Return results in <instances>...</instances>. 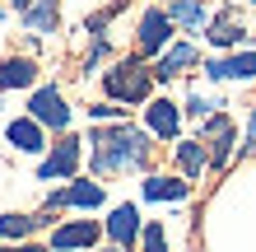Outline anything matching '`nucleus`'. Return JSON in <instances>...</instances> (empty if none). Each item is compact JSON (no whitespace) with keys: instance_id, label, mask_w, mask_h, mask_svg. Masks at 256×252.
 <instances>
[{"instance_id":"1","label":"nucleus","mask_w":256,"mask_h":252,"mask_svg":"<svg viewBox=\"0 0 256 252\" xmlns=\"http://www.w3.org/2000/svg\"><path fill=\"white\" fill-rule=\"evenodd\" d=\"M88 168L94 177H116V173H135L149 164L154 154V136L130 122H108V126H94L88 131Z\"/></svg>"},{"instance_id":"2","label":"nucleus","mask_w":256,"mask_h":252,"mask_svg":"<svg viewBox=\"0 0 256 252\" xmlns=\"http://www.w3.org/2000/svg\"><path fill=\"white\" fill-rule=\"evenodd\" d=\"M102 94H108V103H122V108L149 103V98H154V70H149L140 56L112 61L108 70H102Z\"/></svg>"},{"instance_id":"3","label":"nucleus","mask_w":256,"mask_h":252,"mask_svg":"<svg viewBox=\"0 0 256 252\" xmlns=\"http://www.w3.org/2000/svg\"><path fill=\"white\" fill-rule=\"evenodd\" d=\"M172 19H168V10L163 5H149L144 14H140V24H135V56H163L172 47Z\"/></svg>"},{"instance_id":"4","label":"nucleus","mask_w":256,"mask_h":252,"mask_svg":"<svg viewBox=\"0 0 256 252\" xmlns=\"http://www.w3.org/2000/svg\"><path fill=\"white\" fill-rule=\"evenodd\" d=\"M80 159H84V140L70 136V131H61V140L42 154L38 177H42V182H70V177L80 173Z\"/></svg>"},{"instance_id":"5","label":"nucleus","mask_w":256,"mask_h":252,"mask_svg":"<svg viewBox=\"0 0 256 252\" xmlns=\"http://www.w3.org/2000/svg\"><path fill=\"white\" fill-rule=\"evenodd\" d=\"M200 75L210 84H252L256 80V47H238V52L210 56L200 66Z\"/></svg>"},{"instance_id":"6","label":"nucleus","mask_w":256,"mask_h":252,"mask_svg":"<svg viewBox=\"0 0 256 252\" xmlns=\"http://www.w3.org/2000/svg\"><path fill=\"white\" fill-rule=\"evenodd\" d=\"M200 140H205V150H210V168H228V159L238 154V122L219 108L214 117L200 122Z\"/></svg>"},{"instance_id":"7","label":"nucleus","mask_w":256,"mask_h":252,"mask_svg":"<svg viewBox=\"0 0 256 252\" xmlns=\"http://www.w3.org/2000/svg\"><path fill=\"white\" fill-rule=\"evenodd\" d=\"M247 38H252V28H247V14L238 5L214 10V19H210V28H205V42L214 52H238V47H247Z\"/></svg>"},{"instance_id":"8","label":"nucleus","mask_w":256,"mask_h":252,"mask_svg":"<svg viewBox=\"0 0 256 252\" xmlns=\"http://www.w3.org/2000/svg\"><path fill=\"white\" fill-rule=\"evenodd\" d=\"M108 201V187L94 177H70V187L47 191V210H98Z\"/></svg>"},{"instance_id":"9","label":"nucleus","mask_w":256,"mask_h":252,"mask_svg":"<svg viewBox=\"0 0 256 252\" xmlns=\"http://www.w3.org/2000/svg\"><path fill=\"white\" fill-rule=\"evenodd\" d=\"M28 117L42 122L47 131H66L70 126V103H66V94L56 84H38L33 94H28Z\"/></svg>"},{"instance_id":"10","label":"nucleus","mask_w":256,"mask_h":252,"mask_svg":"<svg viewBox=\"0 0 256 252\" xmlns=\"http://www.w3.org/2000/svg\"><path fill=\"white\" fill-rule=\"evenodd\" d=\"M196 66H200V47H196L191 38H177L163 56H154L149 70H154V84H172V80H182L186 70H196Z\"/></svg>"},{"instance_id":"11","label":"nucleus","mask_w":256,"mask_h":252,"mask_svg":"<svg viewBox=\"0 0 256 252\" xmlns=\"http://www.w3.org/2000/svg\"><path fill=\"white\" fill-rule=\"evenodd\" d=\"M144 131H149L154 140L177 145V140H182V103H172V98H149V103H144Z\"/></svg>"},{"instance_id":"12","label":"nucleus","mask_w":256,"mask_h":252,"mask_svg":"<svg viewBox=\"0 0 256 252\" xmlns=\"http://www.w3.org/2000/svg\"><path fill=\"white\" fill-rule=\"evenodd\" d=\"M98 238H102L98 219H70V224L52 229V252H88V247H98Z\"/></svg>"},{"instance_id":"13","label":"nucleus","mask_w":256,"mask_h":252,"mask_svg":"<svg viewBox=\"0 0 256 252\" xmlns=\"http://www.w3.org/2000/svg\"><path fill=\"white\" fill-rule=\"evenodd\" d=\"M5 145L10 150H19V154H47L52 145H47V126L33 122V117H10L5 122Z\"/></svg>"},{"instance_id":"14","label":"nucleus","mask_w":256,"mask_h":252,"mask_svg":"<svg viewBox=\"0 0 256 252\" xmlns=\"http://www.w3.org/2000/svg\"><path fill=\"white\" fill-rule=\"evenodd\" d=\"M102 233H108V243H116V247H135V238L144 233V224H140V210H135V201L112 205V215L102 219Z\"/></svg>"},{"instance_id":"15","label":"nucleus","mask_w":256,"mask_h":252,"mask_svg":"<svg viewBox=\"0 0 256 252\" xmlns=\"http://www.w3.org/2000/svg\"><path fill=\"white\" fill-rule=\"evenodd\" d=\"M163 10H168V19L182 28V33H205L210 19H214L205 0H172V5H163Z\"/></svg>"},{"instance_id":"16","label":"nucleus","mask_w":256,"mask_h":252,"mask_svg":"<svg viewBox=\"0 0 256 252\" xmlns=\"http://www.w3.org/2000/svg\"><path fill=\"white\" fill-rule=\"evenodd\" d=\"M172 159H177V168H182L186 182H196V177L210 168V150H205V140H200V136L177 140V145H172Z\"/></svg>"},{"instance_id":"17","label":"nucleus","mask_w":256,"mask_h":252,"mask_svg":"<svg viewBox=\"0 0 256 252\" xmlns=\"http://www.w3.org/2000/svg\"><path fill=\"white\" fill-rule=\"evenodd\" d=\"M140 191H144V201H186L191 182L186 177H172V173H149L140 182Z\"/></svg>"},{"instance_id":"18","label":"nucleus","mask_w":256,"mask_h":252,"mask_svg":"<svg viewBox=\"0 0 256 252\" xmlns=\"http://www.w3.org/2000/svg\"><path fill=\"white\" fill-rule=\"evenodd\" d=\"M38 61L33 56H5L0 61V89H38Z\"/></svg>"},{"instance_id":"19","label":"nucleus","mask_w":256,"mask_h":252,"mask_svg":"<svg viewBox=\"0 0 256 252\" xmlns=\"http://www.w3.org/2000/svg\"><path fill=\"white\" fill-rule=\"evenodd\" d=\"M28 33H38V38H52L56 33V24H61V0H38L33 10H24L19 14Z\"/></svg>"},{"instance_id":"20","label":"nucleus","mask_w":256,"mask_h":252,"mask_svg":"<svg viewBox=\"0 0 256 252\" xmlns=\"http://www.w3.org/2000/svg\"><path fill=\"white\" fill-rule=\"evenodd\" d=\"M42 224H47L42 215H19V210H5V215H0V238H5V243H24L28 233H33V229H42Z\"/></svg>"},{"instance_id":"21","label":"nucleus","mask_w":256,"mask_h":252,"mask_svg":"<svg viewBox=\"0 0 256 252\" xmlns=\"http://www.w3.org/2000/svg\"><path fill=\"white\" fill-rule=\"evenodd\" d=\"M219 108H228V103H219V98H205L200 89H191V94H186V103H182V112H186V117H196V122H205V117H214Z\"/></svg>"},{"instance_id":"22","label":"nucleus","mask_w":256,"mask_h":252,"mask_svg":"<svg viewBox=\"0 0 256 252\" xmlns=\"http://www.w3.org/2000/svg\"><path fill=\"white\" fill-rule=\"evenodd\" d=\"M140 252H168V229L158 219H149L144 233H140Z\"/></svg>"},{"instance_id":"23","label":"nucleus","mask_w":256,"mask_h":252,"mask_svg":"<svg viewBox=\"0 0 256 252\" xmlns=\"http://www.w3.org/2000/svg\"><path fill=\"white\" fill-rule=\"evenodd\" d=\"M88 122H94V126L126 122V108H122V103H94V108H88Z\"/></svg>"},{"instance_id":"24","label":"nucleus","mask_w":256,"mask_h":252,"mask_svg":"<svg viewBox=\"0 0 256 252\" xmlns=\"http://www.w3.org/2000/svg\"><path fill=\"white\" fill-rule=\"evenodd\" d=\"M242 159H256V103L247 108V131H242V145H238Z\"/></svg>"},{"instance_id":"25","label":"nucleus","mask_w":256,"mask_h":252,"mask_svg":"<svg viewBox=\"0 0 256 252\" xmlns=\"http://www.w3.org/2000/svg\"><path fill=\"white\" fill-rule=\"evenodd\" d=\"M0 252H52V247H42V243H14V247H0Z\"/></svg>"},{"instance_id":"26","label":"nucleus","mask_w":256,"mask_h":252,"mask_svg":"<svg viewBox=\"0 0 256 252\" xmlns=\"http://www.w3.org/2000/svg\"><path fill=\"white\" fill-rule=\"evenodd\" d=\"M33 5H38V0H10V10H19V14H24V10H33Z\"/></svg>"},{"instance_id":"27","label":"nucleus","mask_w":256,"mask_h":252,"mask_svg":"<svg viewBox=\"0 0 256 252\" xmlns=\"http://www.w3.org/2000/svg\"><path fill=\"white\" fill-rule=\"evenodd\" d=\"M98 252H130V247H116V243H108V247H98Z\"/></svg>"},{"instance_id":"28","label":"nucleus","mask_w":256,"mask_h":252,"mask_svg":"<svg viewBox=\"0 0 256 252\" xmlns=\"http://www.w3.org/2000/svg\"><path fill=\"white\" fill-rule=\"evenodd\" d=\"M163 5H172V0H163Z\"/></svg>"},{"instance_id":"29","label":"nucleus","mask_w":256,"mask_h":252,"mask_svg":"<svg viewBox=\"0 0 256 252\" xmlns=\"http://www.w3.org/2000/svg\"><path fill=\"white\" fill-rule=\"evenodd\" d=\"M247 5H256V0H247Z\"/></svg>"}]
</instances>
